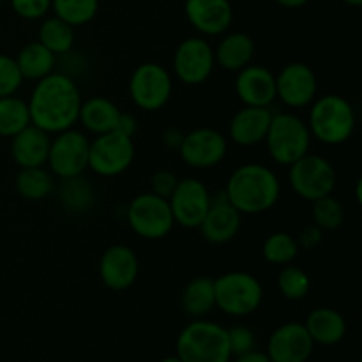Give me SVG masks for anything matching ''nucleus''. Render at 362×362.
<instances>
[{"mask_svg": "<svg viewBox=\"0 0 362 362\" xmlns=\"http://www.w3.org/2000/svg\"><path fill=\"white\" fill-rule=\"evenodd\" d=\"M27 105L30 122L46 133L57 134L78 122L81 94L73 78L64 73H49L35 83Z\"/></svg>", "mask_w": 362, "mask_h": 362, "instance_id": "nucleus-1", "label": "nucleus"}, {"mask_svg": "<svg viewBox=\"0 0 362 362\" xmlns=\"http://www.w3.org/2000/svg\"><path fill=\"white\" fill-rule=\"evenodd\" d=\"M225 193L240 214L255 216L274 207L281 193V184L271 168L260 163H247L233 170Z\"/></svg>", "mask_w": 362, "mask_h": 362, "instance_id": "nucleus-2", "label": "nucleus"}, {"mask_svg": "<svg viewBox=\"0 0 362 362\" xmlns=\"http://www.w3.org/2000/svg\"><path fill=\"white\" fill-rule=\"evenodd\" d=\"M356 122V110L349 99L338 94H325L311 106L308 129L322 144L341 145L354 134Z\"/></svg>", "mask_w": 362, "mask_h": 362, "instance_id": "nucleus-3", "label": "nucleus"}, {"mask_svg": "<svg viewBox=\"0 0 362 362\" xmlns=\"http://www.w3.org/2000/svg\"><path fill=\"white\" fill-rule=\"evenodd\" d=\"M177 357L182 362H230L228 329L207 320H194L177 339Z\"/></svg>", "mask_w": 362, "mask_h": 362, "instance_id": "nucleus-4", "label": "nucleus"}, {"mask_svg": "<svg viewBox=\"0 0 362 362\" xmlns=\"http://www.w3.org/2000/svg\"><path fill=\"white\" fill-rule=\"evenodd\" d=\"M264 141L269 156L278 165L290 166L310 152L311 133L300 117L293 113H274Z\"/></svg>", "mask_w": 362, "mask_h": 362, "instance_id": "nucleus-5", "label": "nucleus"}, {"mask_svg": "<svg viewBox=\"0 0 362 362\" xmlns=\"http://www.w3.org/2000/svg\"><path fill=\"white\" fill-rule=\"evenodd\" d=\"M216 306L230 317H246L260 308L264 288L250 272L233 271L214 279Z\"/></svg>", "mask_w": 362, "mask_h": 362, "instance_id": "nucleus-6", "label": "nucleus"}, {"mask_svg": "<svg viewBox=\"0 0 362 362\" xmlns=\"http://www.w3.org/2000/svg\"><path fill=\"white\" fill-rule=\"evenodd\" d=\"M126 216L131 230L147 240L165 239L175 225L168 200L151 191L134 197Z\"/></svg>", "mask_w": 362, "mask_h": 362, "instance_id": "nucleus-7", "label": "nucleus"}, {"mask_svg": "<svg viewBox=\"0 0 362 362\" xmlns=\"http://www.w3.org/2000/svg\"><path fill=\"white\" fill-rule=\"evenodd\" d=\"M288 180L296 194L303 200L315 202L334 193L336 172L327 159L308 152L290 165Z\"/></svg>", "mask_w": 362, "mask_h": 362, "instance_id": "nucleus-8", "label": "nucleus"}, {"mask_svg": "<svg viewBox=\"0 0 362 362\" xmlns=\"http://www.w3.org/2000/svg\"><path fill=\"white\" fill-rule=\"evenodd\" d=\"M134 154L133 138L119 131L98 134L90 141L88 168L99 177H117L133 165Z\"/></svg>", "mask_w": 362, "mask_h": 362, "instance_id": "nucleus-9", "label": "nucleus"}, {"mask_svg": "<svg viewBox=\"0 0 362 362\" xmlns=\"http://www.w3.org/2000/svg\"><path fill=\"white\" fill-rule=\"evenodd\" d=\"M88 151H90V140L80 131L71 127L62 133H57L49 144L48 161H46L52 175L62 180L81 177V173L88 168Z\"/></svg>", "mask_w": 362, "mask_h": 362, "instance_id": "nucleus-10", "label": "nucleus"}, {"mask_svg": "<svg viewBox=\"0 0 362 362\" xmlns=\"http://www.w3.org/2000/svg\"><path fill=\"white\" fill-rule=\"evenodd\" d=\"M173 81L168 71L156 62H145L133 71L129 80V95L138 108L158 112L170 101Z\"/></svg>", "mask_w": 362, "mask_h": 362, "instance_id": "nucleus-11", "label": "nucleus"}, {"mask_svg": "<svg viewBox=\"0 0 362 362\" xmlns=\"http://www.w3.org/2000/svg\"><path fill=\"white\" fill-rule=\"evenodd\" d=\"M214 48L202 37H187L173 53V73L184 85H202L214 71Z\"/></svg>", "mask_w": 362, "mask_h": 362, "instance_id": "nucleus-12", "label": "nucleus"}, {"mask_svg": "<svg viewBox=\"0 0 362 362\" xmlns=\"http://www.w3.org/2000/svg\"><path fill=\"white\" fill-rule=\"evenodd\" d=\"M228 141L212 127H198L184 134L179 145V154L187 166L197 170L214 168L225 159Z\"/></svg>", "mask_w": 362, "mask_h": 362, "instance_id": "nucleus-13", "label": "nucleus"}, {"mask_svg": "<svg viewBox=\"0 0 362 362\" xmlns=\"http://www.w3.org/2000/svg\"><path fill=\"white\" fill-rule=\"evenodd\" d=\"M168 204L177 225L198 228L211 207V193L202 180L187 177L177 182Z\"/></svg>", "mask_w": 362, "mask_h": 362, "instance_id": "nucleus-14", "label": "nucleus"}, {"mask_svg": "<svg viewBox=\"0 0 362 362\" xmlns=\"http://www.w3.org/2000/svg\"><path fill=\"white\" fill-rule=\"evenodd\" d=\"M318 80L315 71L304 62L286 64L276 76V98L288 108H304L317 98Z\"/></svg>", "mask_w": 362, "mask_h": 362, "instance_id": "nucleus-15", "label": "nucleus"}, {"mask_svg": "<svg viewBox=\"0 0 362 362\" xmlns=\"http://www.w3.org/2000/svg\"><path fill=\"white\" fill-rule=\"evenodd\" d=\"M240 212L228 202L225 189L211 194V207L198 226L207 243L226 244L235 239L240 230Z\"/></svg>", "mask_w": 362, "mask_h": 362, "instance_id": "nucleus-16", "label": "nucleus"}, {"mask_svg": "<svg viewBox=\"0 0 362 362\" xmlns=\"http://www.w3.org/2000/svg\"><path fill=\"white\" fill-rule=\"evenodd\" d=\"M140 272L138 257L126 244H113L99 260V276L106 288L122 292L134 285Z\"/></svg>", "mask_w": 362, "mask_h": 362, "instance_id": "nucleus-17", "label": "nucleus"}, {"mask_svg": "<svg viewBox=\"0 0 362 362\" xmlns=\"http://www.w3.org/2000/svg\"><path fill=\"white\" fill-rule=\"evenodd\" d=\"M313 339L306 325L288 322L276 329L267 343V356L271 362H306L313 352Z\"/></svg>", "mask_w": 362, "mask_h": 362, "instance_id": "nucleus-18", "label": "nucleus"}, {"mask_svg": "<svg viewBox=\"0 0 362 362\" xmlns=\"http://www.w3.org/2000/svg\"><path fill=\"white\" fill-rule=\"evenodd\" d=\"M184 13L187 21L204 35H221L233 21L230 0H186Z\"/></svg>", "mask_w": 362, "mask_h": 362, "instance_id": "nucleus-19", "label": "nucleus"}, {"mask_svg": "<svg viewBox=\"0 0 362 362\" xmlns=\"http://www.w3.org/2000/svg\"><path fill=\"white\" fill-rule=\"evenodd\" d=\"M235 92L244 106H271L276 99V76L264 66L250 64L237 73Z\"/></svg>", "mask_w": 362, "mask_h": 362, "instance_id": "nucleus-20", "label": "nucleus"}, {"mask_svg": "<svg viewBox=\"0 0 362 362\" xmlns=\"http://www.w3.org/2000/svg\"><path fill=\"white\" fill-rule=\"evenodd\" d=\"M274 113L264 106H244L230 120V140L240 147H253L265 140Z\"/></svg>", "mask_w": 362, "mask_h": 362, "instance_id": "nucleus-21", "label": "nucleus"}, {"mask_svg": "<svg viewBox=\"0 0 362 362\" xmlns=\"http://www.w3.org/2000/svg\"><path fill=\"white\" fill-rule=\"evenodd\" d=\"M52 138L41 127L27 126L11 138V156L20 168L45 166L48 161V152Z\"/></svg>", "mask_w": 362, "mask_h": 362, "instance_id": "nucleus-22", "label": "nucleus"}, {"mask_svg": "<svg viewBox=\"0 0 362 362\" xmlns=\"http://www.w3.org/2000/svg\"><path fill=\"white\" fill-rule=\"evenodd\" d=\"M255 57V41L246 32H232L223 35L214 49V59L219 67L230 73H239L250 66Z\"/></svg>", "mask_w": 362, "mask_h": 362, "instance_id": "nucleus-23", "label": "nucleus"}, {"mask_svg": "<svg viewBox=\"0 0 362 362\" xmlns=\"http://www.w3.org/2000/svg\"><path fill=\"white\" fill-rule=\"evenodd\" d=\"M120 113L122 112H120L115 103L101 98V95H95V98L87 99V101H81L78 120L83 124L85 129H88L98 136V134H105L117 129Z\"/></svg>", "mask_w": 362, "mask_h": 362, "instance_id": "nucleus-24", "label": "nucleus"}, {"mask_svg": "<svg viewBox=\"0 0 362 362\" xmlns=\"http://www.w3.org/2000/svg\"><path fill=\"white\" fill-rule=\"evenodd\" d=\"M306 329L313 343L331 346L341 341L346 332V322L341 313L332 308H317L308 315Z\"/></svg>", "mask_w": 362, "mask_h": 362, "instance_id": "nucleus-25", "label": "nucleus"}, {"mask_svg": "<svg viewBox=\"0 0 362 362\" xmlns=\"http://www.w3.org/2000/svg\"><path fill=\"white\" fill-rule=\"evenodd\" d=\"M55 57L46 46L39 41H32L25 45L16 55V66L20 69L23 80L39 81L49 73H53L55 67Z\"/></svg>", "mask_w": 362, "mask_h": 362, "instance_id": "nucleus-26", "label": "nucleus"}, {"mask_svg": "<svg viewBox=\"0 0 362 362\" xmlns=\"http://www.w3.org/2000/svg\"><path fill=\"white\" fill-rule=\"evenodd\" d=\"M180 304L187 317L202 318L216 306L214 297V279L207 276L194 278L184 286Z\"/></svg>", "mask_w": 362, "mask_h": 362, "instance_id": "nucleus-27", "label": "nucleus"}, {"mask_svg": "<svg viewBox=\"0 0 362 362\" xmlns=\"http://www.w3.org/2000/svg\"><path fill=\"white\" fill-rule=\"evenodd\" d=\"M18 194L25 200L37 202L45 200L53 193L55 182H53L52 172L42 166H32V168H20L16 180H14Z\"/></svg>", "mask_w": 362, "mask_h": 362, "instance_id": "nucleus-28", "label": "nucleus"}, {"mask_svg": "<svg viewBox=\"0 0 362 362\" xmlns=\"http://www.w3.org/2000/svg\"><path fill=\"white\" fill-rule=\"evenodd\" d=\"M37 37V41L46 46L53 55H64V53H69L74 45V27L53 14L42 21Z\"/></svg>", "mask_w": 362, "mask_h": 362, "instance_id": "nucleus-29", "label": "nucleus"}, {"mask_svg": "<svg viewBox=\"0 0 362 362\" xmlns=\"http://www.w3.org/2000/svg\"><path fill=\"white\" fill-rule=\"evenodd\" d=\"M28 105L16 95L0 98V136L13 138L27 126H30Z\"/></svg>", "mask_w": 362, "mask_h": 362, "instance_id": "nucleus-30", "label": "nucleus"}, {"mask_svg": "<svg viewBox=\"0 0 362 362\" xmlns=\"http://www.w3.org/2000/svg\"><path fill=\"white\" fill-rule=\"evenodd\" d=\"M55 16L69 23L71 27H81L90 23L99 11V0H52Z\"/></svg>", "mask_w": 362, "mask_h": 362, "instance_id": "nucleus-31", "label": "nucleus"}, {"mask_svg": "<svg viewBox=\"0 0 362 362\" xmlns=\"http://www.w3.org/2000/svg\"><path fill=\"white\" fill-rule=\"evenodd\" d=\"M299 250L296 237L286 232H274L265 239L262 255L272 265H288L296 260Z\"/></svg>", "mask_w": 362, "mask_h": 362, "instance_id": "nucleus-32", "label": "nucleus"}, {"mask_svg": "<svg viewBox=\"0 0 362 362\" xmlns=\"http://www.w3.org/2000/svg\"><path fill=\"white\" fill-rule=\"evenodd\" d=\"M278 288L281 296L288 300H300L310 293L311 279L308 272H304L296 265H283L278 276Z\"/></svg>", "mask_w": 362, "mask_h": 362, "instance_id": "nucleus-33", "label": "nucleus"}, {"mask_svg": "<svg viewBox=\"0 0 362 362\" xmlns=\"http://www.w3.org/2000/svg\"><path fill=\"white\" fill-rule=\"evenodd\" d=\"M311 216H313V225H317L322 232L324 230H338L345 221V209L338 198L327 194V197L313 202Z\"/></svg>", "mask_w": 362, "mask_h": 362, "instance_id": "nucleus-34", "label": "nucleus"}, {"mask_svg": "<svg viewBox=\"0 0 362 362\" xmlns=\"http://www.w3.org/2000/svg\"><path fill=\"white\" fill-rule=\"evenodd\" d=\"M92 194L94 193L88 187V184L83 182V179H80V177L64 180L62 191H60V198H62L64 205L71 207L73 211H83V209H87L92 200Z\"/></svg>", "mask_w": 362, "mask_h": 362, "instance_id": "nucleus-35", "label": "nucleus"}, {"mask_svg": "<svg viewBox=\"0 0 362 362\" xmlns=\"http://www.w3.org/2000/svg\"><path fill=\"white\" fill-rule=\"evenodd\" d=\"M21 83H23V78L16 66V60L0 53V98L16 94Z\"/></svg>", "mask_w": 362, "mask_h": 362, "instance_id": "nucleus-36", "label": "nucleus"}, {"mask_svg": "<svg viewBox=\"0 0 362 362\" xmlns=\"http://www.w3.org/2000/svg\"><path fill=\"white\" fill-rule=\"evenodd\" d=\"M14 13L23 20L45 18L52 9V0H9Z\"/></svg>", "mask_w": 362, "mask_h": 362, "instance_id": "nucleus-37", "label": "nucleus"}, {"mask_svg": "<svg viewBox=\"0 0 362 362\" xmlns=\"http://www.w3.org/2000/svg\"><path fill=\"white\" fill-rule=\"evenodd\" d=\"M228 339H230V350H232V356L244 352H250L255 346V334L253 331H250L247 327L243 325H237V327L228 329Z\"/></svg>", "mask_w": 362, "mask_h": 362, "instance_id": "nucleus-38", "label": "nucleus"}, {"mask_svg": "<svg viewBox=\"0 0 362 362\" xmlns=\"http://www.w3.org/2000/svg\"><path fill=\"white\" fill-rule=\"evenodd\" d=\"M177 182H179V179H177L175 173L170 172V170H159L151 177V193L168 200L177 187Z\"/></svg>", "mask_w": 362, "mask_h": 362, "instance_id": "nucleus-39", "label": "nucleus"}, {"mask_svg": "<svg viewBox=\"0 0 362 362\" xmlns=\"http://www.w3.org/2000/svg\"><path fill=\"white\" fill-rule=\"evenodd\" d=\"M322 243V230L317 225H310L306 228L300 230L299 237H297V244L304 250H315L318 244Z\"/></svg>", "mask_w": 362, "mask_h": 362, "instance_id": "nucleus-40", "label": "nucleus"}, {"mask_svg": "<svg viewBox=\"0 0 362 362\" xmlns=\"http://www.w3.org/2000/svg\"><path fill=\"white\" fill-rule=\"evenodd\" d=\"M115 131H119V133L126 134V136H129V138H133L134 134H136V131H138L136 119H134L131 113H120L119 124H117Z\"/></svg>", "mask_w": 362, "mask_h": 362, "instance_id": "nucleus-41", "label": "nucleus"}, {"mask_svg": "<svg viewBox=\"0 0 362 362\" xmlns=\"http://www.w3.org/2000/svg\"><path fill=\"white\" fill-rule=\"evenodd\" d=\"M235 362H271L267 354L257 352V350H250V352H244L237 357Z\"/></svg>", "mask_w": 362, "mask_h": 362, "instance_id": "nucleus-42", "label": "nucleus"}, {"mask_svg": "<svg viewBox=\"0 0 362 362\" xmlns=\"http://www.w3.org/2000/svg\"><path fill=\"white\" fill-rule=\"evenodd\" d=\"M182 136H184V134L180 133V131H177V129H168L165 134H163V141H165V144L168 145V147L179 148L180 141H182Z\"/></svg>", "mask_w": 362, "mask_h": 362, "instance_id": "nucleus-43", "label": "nucleus"}, {"mask_svg": "<svg viewBox=\"0 0 362 362\" xmlns=\"http://www.w3.org/2000/svg\"><path fill=\"white\" fill-rule=\"evenodd\" d=\"M278 6L281 7H286V9H299V7L306 6L310 0H274Z\"/></svg>", "mask_w": 362, "mask_h": 362, "instance_id": "nucleus-44", "label": "nucleus"}, {"mask_svg": "<svg viewBox=\"0 0 362 362\" xmlns=\"http://www.w3.org/2000/svg\"><path fill=\"white\" fill-rule=\"evenodd\" d=\"M343 4H346V6L350 7H361L362 6V0H341Z\"/></svg>", "mask_w": 362, "mask_h": 362, "instance_id": "nucleus-45", "label": "nucleus"}, {"mask_svg": "<svg viewBox=\"0 0 362 362\" xmlns=\"http://www.w3.org/2000/svg\"><path fill=\"white\" fill-rule=\"evenodd\" d=\"M161 362H182L179 359V357H166V359H163Z\"/></svg>", "mask_w": 362, "mask_h": 362, "instance_id": "nucleus-46", "label": "nucleus"}, {"mask_svg": "<svg viewBox=\"0 0 362 362\" xmlns=\"http://www.w3.org/2000/svg\"><path fill=\"white\" fill-rule=\"evenodd\" d=\"M0 2H6V0H0Z\"/></svg>", "mask_w": 362, "mask_h": 362, "instance_id": "nucleus-47", "label": "nucleus"}]
</instances>
